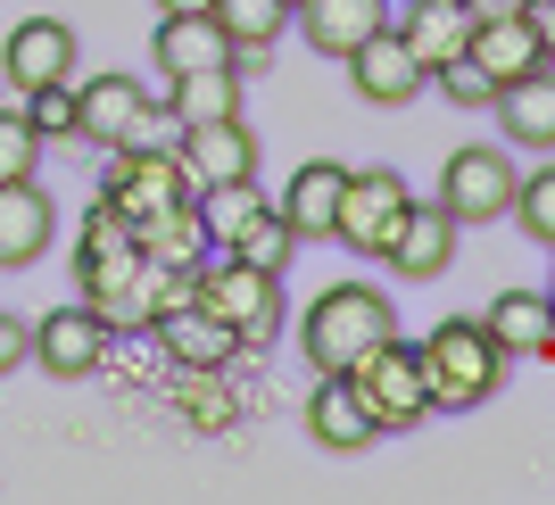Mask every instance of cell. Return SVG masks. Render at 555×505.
Listing matches in <instances>:
<instances>
[{
	"instance_id": "ac0fdd59",
	"label": "cell",
	"mask_w": 555,
	"mask_h": 505,
	"mask_svg": "<svg viewBox=\"0 0 555 505\" xmlns=\"http://www.w3.org/2000/svg\"><path fill=\"white\" fill-rule=\"evenodd\" d=\"M141 83L133 75H75V141H100V150H116L125 141V125L141 116Z\"/></svg>"
},
{
	"instance_id": "8d00e7d4",
	"label": "cell",
	"mask_w": 555,
	"mask_h": 505,
	"mask_svg": "<svg viewBox=\"0 0 555 505\" xmlns=\"http://www.w3.org/2000/svg\"><path fill=\"white\" fill-rule=\"evenodd\" d=\"M175 9H216V0H158V17H175Z\"/></svg>"
},
{
	"instance_id": "5bb4252c",
	"label": "cell",
	"mask_w": 555,
	"mask_h": 505,
	"mask_svg": "<svg viewBox=\"0 0 555 505\" xmlns=\"http://www.w3.org/2000/svg\"><path fill=\"white\" fill-rule=\"evenodd\" d=\"M150 332H158L166 365H183V373H224V365H232V348H241V332H232V323H216L199 299H191V307H166Z\"/></svg>"
},
{
	"instance_id": "cb8c5ba5",
	"label": "cell",
	"mask_w": 555,
	"mask_h": 505,
	"mask_svg": "<svg viewBox=\"0 0 555 505\" xmlns=\"http://www.w3.org/2000/svg\"><path fill=\"white\" fill-rule=\"evenodd\" d=\"M133 241H141V257H150V266H199V257H208L199 199H175V207H158V216H141Z\"/></svg>"
},
{
	"instance_id": "1f68e13d",
	"label": "cell",
	"mask_w": 555,
	"mask_h": 505,
	"mask_svg": "<svg viewBox=\"0 0 555 505\" xmlns=\"http://www.w3.org/2000/svg\"><path fill=\"white\" fill-rule=\"evenodd\" d=\"M431 83H440V92L456 100V108H489V100H498V83H489V75L473 67V59H448V67H431Z\"/></svg>"
},
{
	"instance_id": "ffe728a7",
	"label": "cell",
	"mask_w": 555,
	"mask_h": 505,
	"mask_svg": "<svg viewBox=\"0 0 555 505\" xmlns=\"http://www.w3.org/2000/svg\"><path fill=\"white\" fill-rule=\"evenodd\" d=\"M340 183H348V166L340 158H307L299 174H291V191H282V216H291V232H299V249L307 241H332V216H340Z\"/></svg>"
},
{
	"instance_id": "44dd1931",
	"label": "cell",
	"mask_w": 555,
	"mask_h": 505,
	"mask_svg": "<svg viewBox=\"0 0 555 505\" xmlns=\"http://www.w3.org/2000/svg\"><path fill=\"white\" fill-rule=\"evenodd\" d=\"M291 17H299L307 50H324V59H348V50L365 42L373 25H390V0H299Z\"/></svg>"
},
{
	"instance_id": "4dcf8cb0",
	"label": "cell",
	"mask_w": 555,
	"mask_h": 505,
	"mask_svg": "<svg viewBox=\"0 0 555 505\" xmlns=\"http://www.w3.org/2000/svg\"><path fill=\"white\" fill-rule=\"evenodd\" d=\"M25 116H34V133H42V141L75 133V83H34V92H25Z\"/></svg>"
},
{
	"instance_id": "603a6c76",
	"label": "cell",
	"mask_w": 555,
	"mask_h": 505,
	"mask_svg": "<svg viewBox=\"0 0 555 505\" xmlns=\"http://www.w3.org/2000/svg\"><path fill=\"white\" fill-rule=\"evenodd\" d=\"M481 323H489V340L506 348V357H547V340H555L547 290H498V299L481 307Z\"/></svg>"
},
{
	"instance_id": "f546056e",
	"label": "cell",
	"mask_w": 555,
	"mask_h": 505,
	"mask_svg": "<svg viewBox=\"0 0 555 505\" xmlns=\"http://www.w3.org/2000/svg\"><path fill=\"white\" fill-rule=\"evenodd\" d=\"M34 166H42V133H34V116L0 108V183H25Z\"/></svg>"
},
{
	"instance_id": "2e32d148",
	"label": "cell",
	"mask_w": 555,
	"mask_h": 505,
	"mask_svg": "<svg viewBox=\"0 0 555 505\" xmlns=\"http://www.w3.org/2000/svg\"><path fill=\"white\" fill-rule=\"evenodd\" d=\"M183 166H191V183L208 191V183H241V174H257V133H249V116H216V125H191L183 133Z\"/></svg>"
},
{
	"instance_id": "3957f363",
	"label": "cell",
	"mask_w": 555,
	"mask_h": 505,
	"mask_svg": "<svg viewBox=\"0 0 555 505\" xmlns=\"http://www.w3.org/2000/svg\"><path fill=\"white\" fill-rule=\"evenodd\" d=\"M191 299L216 323H232L241 348H274V332H282V274H266V266H249L232 249H208L191 266Z\"/></svg>"
},
{
	"instance_id": "d6986e66",
	"label": "cell",
	"mask_w": 555,
	"mask_h": 505,
	"mask_svg": "<svg viewBox=\"0 0 555 505\" xmlns=\"http://www.w3.org/2000/svg\"><path fill=\"white\" fill-rule=\"evenodd\" d=\"M489 108H498V125H506L514 150H531V158L555 150V67H531L522 83H506V92L489 100Z\"/></svg>"
},
{
	"instance_id": "ba28073f",
	"label": "cell",
	"mask_w": 555,
	"mask_h": 505,
	"mask_svg": "<svg viewBox=\"0 0 555 505\" xmlns=\"http://www.w3.org/2000/svg\"><path fill=\"white\" fill-rule=\"evenodd\" d=\"M100 199H116L125 216H158V207L175 199H199V183H191V166H183V141L175 150H108V191Z\"/></svg>"
},
{
	"instance_id": "4316f807",
	"label": "cell",
	"mask_w": 555,
	"mask_h": 505,
	"mask_svg": "<svg viewBox=\"0 0 555 505\" xmlns=\"http://www.w3.org/2000/svg\"><path fill=\"white\" fill-rule=\"evenodd\" d=\"M266 207H274V199L257 191V174H241V183H208V191H199V224H208V249H232V241H241V232H249Z\"/></svg>"
},
{
	"instance_id": "ab89813d",
	"label": "cell",
	"mask_w": 555,
	"mask_h": 505,
	"mask_svg": "<svg viewBox=\"0 0 555 505\" xmlns=\"http://www.w3.org/2000/svg\"><path fill=\"white\" fill-rule=\"evenodd\" d=\"M547 299H555V290H547Z\"/></svg>"
},
{
	"instance_id": "e575fe53",
	"label": "cell",
	"mask_w": 555,
	"mask_h": 505,
	"mask_svg": "<svg viewBox=\"0 0 555 505\" xmlns=\"http://www.w3.org/2000/svg\"><path fill=\"white\" fill-rule=\"evenodd\" d=\"M531 34H539V50H547V67H555V0H531Z\"/></svg>"
},
{
	"instance_id": "8992f818",
	"label": "cell",
	"mask_w": 555,
	"mask_h": 505,
	"mask_svg": "<svg viewBox=\"0 0 555 505\" xmlns=\"http://www.w3.org/2000/svg\"><path fill=\"white\" fill-rule=\"evenodd\" d=\"M514 191H522V174H514V158L498 150V141H464V150H448L440 207L456 216V224H498V216H514Z\"/></svg>"
},
{
	"instance_id": "5b68a950",
	"label": "cell",
	"mask_w": 555,
	"mask_h": 505,
	"mask_svg": "<svg viewBox=\"0 0 555 505\" xmlns=\"http://www.w3.org/2000/svg\"><path fill=\"white\" fill-rule=\"evenodd\" d=\"M406 199H415V191H406L398 166H348L332 241H340L348 257H382V249H390V232H398V216H406Z\"/></svg>"
},
{
	"instance_id": "74e56055",
	"label": "cell",
	"mask_w": 555,
	"mask_h": 505,
	"mask_svg": "<svg viewBox=\"0 0 555 505\" xmlns=\"http://www.w3.org/2000/svg\"><path fill=\"white\" fill-rule=\"evenodd\" d=\"M547 307H555V299H547ZM547 348H555V340H547Z\"/></svg>"
},
{
	"instance_id": "9a60e30c",
	"label": "cell",
	"mask_w": 555,
	"mask_h": 505,
	"mask_svg": "<svg viewBox=\"0 0 555 505\" xmlns=\"http://www.w3.org/2000/svg\"><path fill=\"white\" fill-rule=\"evenodd\" d=\"M464 59H473L498 92H506V83H522L531 67H547V50H539V34H531V9H522V17H473Z\"/></svg>"
},
{
	"instance_id": "d4e9b609",
	"label": "cell",
	"mask_w": 555,
	"mask_h": 505,
	"mask_svg": "<svg viewBox=\"0 0 555 505\" xmlns=\"http://www.w3.org/2000/svg\"><path fill=\"white\" fill-rule=\"evenodd\" d=\"M166 108L175 125H216V116H241V67H199V75H166Z\"/></svg>"
},
{
	"instance_id": "9c48e42d",
	"label": "cell",
	"mask_w": 555,
	"mask_h": 505,
	"mask_svg": "<svg viewBox=\"0 0 555 505\" xmlns=\"http://www.w3.org/2000/svg\"><path fill=\"white\" fill-rule=\"evenodd\" d=\"M423 83H431V75H423V59L406 50L398 25H373L365 42L348 50V92L365 100V108H406Z\"/></svg>"
},
{
	"instance_id": "7a4b0ae2",
	"label": "cell",
	"mask_w": 555,
	"mask_h": 505,
	"mask_svg": "<svg viewBox=\"0 0 555 505\" xmlns=\"http://www.w3.org/2000/svg\"><path fill=\"white\" fill-rule=\"evenodd\" d=\"M423 373H431V406H448V414H464V406H489V398L506 390V348L489 340V323L481 315H448V323H431L423 332Z\"/></svg>"
},
{
	"instance_id": "7402d4cb",
	"label": "cell",
	"mask_w": 555,
	"mask_h": 505,
	"mask_svg": "<svg viewBox=\"0 0 555 505\" xmlns=\"http://www.w3.org/2000/svg\"><path fill=\"white\" fill-rule=\"evenodd\" d=\"M398 34H406V50H415L423 75H431V67H448V59H464V42H473V9H464V0H406Z\"/></svg>"
},
{
	"instance_id": "e0dca14e",
	"label": "cell",
	"mask_w": 555,
	"mask_h": 505,
	"mask_svg": "<svg viewBox=\"0 0 555 505\" xmlns=\"http://www.w3.org/2000/svg\"><path fill=\"white\" fill-rule=\"evenodd\" d=\"M50 232H59V207H50V191L25 174V183H0V274L9 266H34V257L50 249Z\"/></svg>"
},
{
	"instance_id": "7c38bea8",
	"label": "cell",
	"mask_w": 555,
	"mask_h": 505,
	"mask_svg": "<svg viewBox=\"0 0 555 505\" xmlns=\"http://www.w3.org/2000/svg\"><path fill=\"white\" fill-rule=\"evenodd\" d=\"M150 59H158L166 75L241 67V50H232V34L216 25V9H175V17H158V34H150Z\"/></svg>"
},
{
	"instance_id": "8fae6325",
	"label": "cell",
	"mask_w": 555,
	"mask_h": 505,
	"mask_svg": "<svg viewBox=\"0 0 555 505\" xmlns=\"http://www.w3.org/2000/svg\"><path fill=\"white\" fill-rule=\"evenodd\" d=\"M0 75H9V92H34V83H75V25L59 17H25L9 25V42H0Z\"/></svg>"
},
{
	"instance_id": "d6a6232c",
	"label": "cell",
	"mask_w": 555,
	"mask_h": 505,
	"mask_svg": "<svg viewBox=\"0 0 555 505\" xmlns=\"http://www.w3.org/2000/svg\"><path fill=\"white\" fill-rule=\"evenodd\" d=\"M183 414L199 423V431H224V423H232L224 390H216V373H183Z\"/></svg>"
},
{
	"instance_id": "484cf974",
	"label": "cell",
	"mask_w": 555,
	"mask_h": 505,
	"mask_svg": "<svg viewBox=\"0 0 555 505\" xmlns=\"http://www.w3.org/2000/svg\"><path fill=\"white\" fill-rule=\"evenodd\" d=\"M216 25L232 34L241 75H249V67H266V50L291 34V0H216Z\"/></svg>"
},
{
	"instance_id": "6da1fadb",
	"label": "cell",
	"mask_w": 555,
	"mask_h": 505,
	"mask_svg": "<svg viewBox=\"0 0 555 505\" xmlns=\"http://www.w3.org/2000/svg\"><path fill=\"white\" fill-rule=\"evenodd\" d=\"M382 340H398V307L382 299L373 282H332L299 315V357L315 373H357Z\"/></svg>"
},
{
	"instance_id": "f35d334b",
	"label": "cell",
	"mask_w": 555,
	"mask_h": 505,
	"mask_svg": "<svg viewBox=\"0 0 555 505\" xmlns=\"http://www.w3.org/2000/svg\"><path fill=\"white\" fill-rule=\"evenodd\" d=\"M291 9H299V0H291Z\"/></svg>"
},
{
	"instance_id": "4fadbf2b",
	"label": "cell",
	"mask_w": 555,
	"mask_h": 505,
	"mask_svg": "<svg viewBox=\"0 0 555 505\" xmlns=\"http://www.w3.org/2000/svg\"><path fill=\"white\" fill-rule=\"evenodd\" d=\"M307 439H315V448H332V456H357V448H373V439H382L348 373H315V390H307Z\"/></svg>"
},
{
	"instance_id": "d590c367",
	"label": "cell",
	"mask_w": 555,
	"mask_h": 505,
	"mask_svg": "<svg viewBox=\"0 0 555 505\" xmlns=\"http://www.w3.org/2000/svg\"><path fill=\"white\" fill-rule=\"evenodd\" d=\"M464 9H473V17H522L531 0H464Z\"/></svg>"
},
{
	"instance_id": "277c9868",
	"label": "cell",
	"mask_w": 555,
	"mask_h": 505,
	"mask_svg": "<svg viewBox=\"0 0 555 505\" xmlns=\"http://www.w3.org/2000/svg\"><path fill=\"white\" fill-rule=\"evenodd\" d=\"M348 381H357V398H365V414H373V431H382V439L415 431L423 414H431V373H423V348L415 340H382Z\"/></svg>"
},
{
	"instance_id": "83f0119b",
	"label": "cell",
	"mask_w": 555,
	"mask_h": 505,
	"mask_svg": "<svg viewBox=\"0 0 555 505\" xmlns=\"http://www.w3.org/2000/svg\"><path fill=\"white\" fill-rule=\"evenodd\" d=\"M232 257H249V266L282 274V266L299 257V232H291V216H282V207H266V216H257V224L241 232V241H232Z\"/></svg>"
},
{
	"instance_id": "836d02e7",
	"label": "cell",
	"mask_w": 555,
	"mask_h": 505,
	"mask_svg": "<svg viewBox=\"0 0 555 505\" xmlns=\"http://www.w3.org/2000/svg\"><path fill=\"white\" fill-rule=\"evenodd\" d=\"M34 357V323H17V315H0V381Z\"/></svg>"
},
{
	"instance_id": "52a82bcc",
	"label": "cell",
	"mask_w": 555,
	"mask_h": 505,
	"mask_svg": "<svg viewBox=\"0 0 555 505\" xmlns=\"http://www.w3.org/2000/svg\"><path fill=\"white\" fill-rule=\"evenodd\" d=\"M34 365H42L50 381H92V373L108 365V315H100L92 299L50 307V315L34 323Z\"/></svg>"
},
{
	"instance_id": "30bf717a",
	"label": "cell",
	"mask_w": 555,
	"mask_h": 505,
	"mask_svg": "<svg viewBox=\"0 0 555 505\" xmlns=\"http://www.w3.org/2000/svg\"><path fill=\"white\" fill-rule=\"evenodd\" d=\"M456 216H448L440 199H406V216H398L390 249H382V266H390L398 282H440L448 266H456Z\"/></svg>"
},
{
	"instance_id": "f1b7e54d",
	"label": "cell",
	"mask_w": 555,
	"mask_h": 505,
	"mask_svg": "<svg viewBox=\"0 0 555 505\" xmlns=\"http://www.w3.org/2000/svg\"><path fill=\"white\" fill-rule=\"evenodd\" d=\"M514 224L531 232L539 249H555V150H547L539 174H522V191H514Z\"/></svg>"
}]
</instances>
